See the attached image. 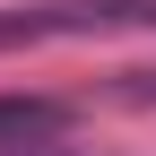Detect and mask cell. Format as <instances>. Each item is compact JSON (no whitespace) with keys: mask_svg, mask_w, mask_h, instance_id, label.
Returning a JSON list of instances; mask_svg holds the SVG:
<instances>
[{"mask_svg":"<svg viewBox=\"0 0 156 156\" xmlns=\"http://www.w3.org/2000/svg\"><path fill=\"white\" fill-rule=\"evenodd\" d=\"M122 26H156V0H17L0 9V52L61 44V35H122Z\"/></svg>","mask_w":156,"mask_h":156,"instance_id":"cell-1","label":"cell"},{"mask_svg":"<svg viewBox=\"0 0 156 156\" xmlns=\"http://www.w3.org/2000/svg\"><path fill=\"white\" fill-rule=\"evenodd\" d=\"M78 122V104H61V95H0V147H52L61 130Z\"/></svg>","mask_w":156,"mask_h":156,"instance_id":"cell-2","label":"cell"},{"mask_svg":"<svg viewBox=\"0 0 156 156\" xmlns=\"http://www.w3.org/2000/svg\"><path fill=\"white\" fill-rule=\"evenodd\" d=\"M122 95H130V104H156V69H139V78H130Z\"/></svg>","mask_w":156,"mask_h":156,"instance_id":"cell-3","label":"cell"},{"mask_svg":"<svg viewBox=\"0 0 156 156\" xmlns=\"http://www.w3.org/2000/svg\"><path fill=\"white\" fill-rule=\"evenodd\" d=\"M17 156H69V147H17Z\"/></svg>","mask_w":156,"mask_h":156,"instance_id":"cell-4","label":"cell"}]
</instances>
